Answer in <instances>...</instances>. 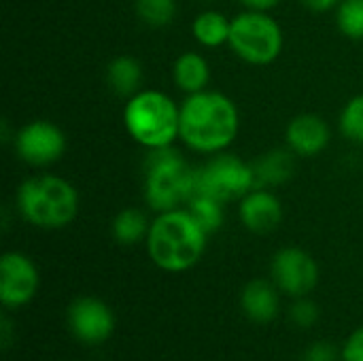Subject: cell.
I'll return each mask as SVG.
<instances>
[{"label":"cell","mask_w":363,"mask_h":361,"mask_svg":"<svg viewBox=\"0 0 363 361\" xmlns=\"http://www.w3.org/2000/svg\"><path fill=\"white\" fill-rule=\"evenodd\" d=\"M308 11H315V13H325V11H332L336 9L342 0H300Z\"/></svg>","instance_id":"28"},{"label":"cell","mask_w":363,"mask_h":361,"mask_svg":"<svg viewBox=\"0 0 363 361\" xmlns=\"http://www.w3.org/2000/svg\"><path fill=\"white\" fill-rule=\"evenodd\" d=\"M149 228H151V221L147 219V215L136 206H128V209H121L113 217L111 234L115 243L123 247H132V245L147 240Z\"/></svg>","instance_id":"19"},{"label":"cell","mask_w":363,"mask_h":361,"mask_svg":"<svg viewBox=\"0 0 363 361\" xmlns=\"http://www.w3.org/2000/svg\"><path fill=\"white\" fill-rule=\"evenodd\" d=\"M340 132L347 140L363 145V94L353 96L340 111Z\"/></svg>","instance_id":"23"},{"label":"cell","mask_w":363,"mask_h":361,"mask_svg":"<svg viewBox=\"0 0 363 361\" xmlns=\"http://www.w3.org/2000/svg\"><path fill=\"white\" fill-rule=\"evenodd\" d=\"M172 79H174V85L185 96H191V94H198V91L208 89V83H211V66H208V60L202 53H196V51L181 53L174 60Z\"/></svg>","instance_id":"16"},{"label":"cell","mask_w":363,"mask_h":361,"mask_svg":"<svg viewBox=\"0 0 363 361\" xmlns=\"http://www.w3.org/2000/svg\"><path fill=\"white\" fill-rule=\"evenodd\" d=\"M230 30H232V19L215 9H206L198 13L191 21L194 38L198 40V45L206 49H217V47L228 45Z\"/></svg>","instance_id":"18"},{"label":"cell","mask_w":363,"mask_h":361,"mask_svg":"<svg viewBox=\"0 0 363 361\" xmlns=\"http://www.w3.org/2000/svg\"><path fill=\"white\" fill-rule=\"evenodd\" d=\"M296 153L287 147V149H270L262 155H257L251 166H253V174H255V187H279L285 185L294 172H296Z\"/></svg>","instance_id":"15"},{"label":"cell","mask_w":363,"mask_h":361,"mask_svg":"<svg viewBox=\"0 0 363 361\" xmlns=\"http://www.w3.org/2000/svg\"><path fill=\"white\" fill-rule=\"evenodd\" d=\"M15 206L19 217L38 230H62L79 213V191L62 177L34 174L17 187Z\"/></svg>","instance_id":"3"},{"label":"cell","mask_w":363,"mask_h":361,"mask_svg":"<svg viewBox=\"0 0 363 361\" xmlns=\"http://www.w3.org/2000/svg\"><path fill=\"white\" fill-rule=\"evenodd\" d=\"M255 187L251 162L221 151L196 168V194L215 198L223 204L238 202Z\"/></svg>","instance_id":"7"},{"label":"cell","mask_w":363,"mask_h":361,"mask_svg":"<svg viewBox=\"0 0 363 361\" xmlns=\"http://www.w3.org/2000/svg\"><path fill=\"white\" fill-rule=\"evenodd\" d=\"M208 234L187 209L157 213L151 221L145 247L149 260L164 272L181 274L198 266L206 253Z\"/></svg>","instance_id":"2"},{"label":"cell","mask_w":363,"mask_h":361,"mask_svg":"<svg viewBox=\"0 0 363 361\" xmlns=\"http://www.w3.org/2000/svg\"><path fill=\"white\" fill-rule=\"evenodd\" d=\"M123 126L145 149L170 147L179 138L181 104L160 89H140L123 106Z\"/></svg>","instance_id":"5"},{"label":"cell","mask_w":363,"mask_h":361,"mask_svg":"<svg viewBox=\"0 0 363 361\" xmlns=\"http://www.w3.org/2000/svg\"><path fill=\"white\" fill-rule=\"evenodd\" d=\"M285 140L298 157H317L328 149L332 132L323 117L315 113H302L287 123Z\"/></svg>","instance_id":"13"},{"label":"cell","mask_w":363,"mask_h":361,"mask_svg":"<svg viewBox=\"0 0 363 361\" xmlns=\"http://www.w3.org/2000/svg\"><path fill=\"white\" fill-rule=\"evenodd\" d=\"M238 215L242 226L253 234H270L283 221V204L272 189L253 187L238 200Z\"/></svg>","instance_id":"12"},{"label":"cell","mask_w":363,"mask_h":361,"mask_svg":"<svg viewBox=\"0 0 363 361\" xmlns=\"http://www.w3.org/2000/svg\"><path fill=\"white\" fill-rule=\"evenodd\" d=\"M136 17L149 28H166L177 17V0H134Z\"/></svg>","instance_id":"21"},{"label":"cell","mask_w":363,"mask_h":361,"mask_svg":"<svg viewBox=\"0 0 363 361\" xmlns=\"http://www.w3.org/2000/svg\"><path fill=\"white\" fill-rule=\"evenodd\" d=\"M302 361H342V347L330 340H315L304 349Z\"/></svg>","instance_id":"25"},{"label":"cell","mask_w":363,"mask_h":361,"mask_svg":"<svg viewBox=\"0 0 363 361\" xmlns=\"http://www.w3.org/2000/svg\"><path fill=\"white\" fill-rule=\"evenodd\" d=\"M336 26L347 38L363 40V0H342L336 6Z\"/></svg>","instance_id":"22"},{"label":"cell","mask_w":363,"mask_h":361,"mask_svg":"<svg viewBox=\"0 0 363 361\" xmlns=\"http://www.w3.org/2000/svg\"><path fill=\"white\" fill-rule=\"evenodd\" d=\"M143 172V196L155 215L185 209L189 198L196 194V168L187 164L174 145L147 149Z\"/></svg>","instance_id":"4"},{"label":"cell","mask_w":363,"mask_h":361,"mask_svg":"<svg viewBox=\"0 0 363 361\" xmlns=\"http://www.w3.org/2000/svg\"><path fill=\"white\" fill-rule=\"evenodd\" d=\"M240 113L236 102L213 89H204L185 96L181 102V128L179 138L183 145L202 155H215L228 151L238 138Z\"/></svg>","instance_id":"1"},{"label":"cell","mask_w":363,"mask_h":361,"mask_svg":"<svg viewBox=\"0 0 363 361\" xmlns=\"http://www.w3.org/2000/svg\"><path fill=\"white\" fill-rule=\"evenodd\" d=\"M185 209L189 211V215L198 221V226L208 236L223 228V221H225L223 202H219L215 198H208V196H202V194H194Z\"/></svg>","instance_id":"20"},{"label":"cell","mask_w":363,"mask_h":361,"mask_svg":"<svg viewBox=\"0 0 363 361\" xmlns=\"http://www.w3.org/2000/svg\"><path fill=\"white\" fill-rule=\"evenodd\" d=\"M15 343V323L11 319V315H2L0 317V349L6 353Z\"/></svg>","instance_id":"27"},{"label":"cell","mask_w":363,"mask_h":361,"mask_svg":"<svg viewBox=\"0 0 363 361\" xmlns=\"http://www.w3.org/2000/svg\"><path fill=\"white\" fill-rule=\"evenodd\" d=\"M342 361H363V326L347 336L342 345Z\"/></svg>","instance_id":"26"},{"label":"cell","mask_w":363,"mask_h":361,"mask_svg":"<svg viewBox=\"0 0 363 361\" xmlns=\"http://www.w3.org/2000/svg\"><path fill=\"white\" fill-rule=\"evenodd\" d=\"M240 309L251 323L268 326L281 313V289L272 279H253L240 291Z\"/></svg>","instance_id":"14"},{"label":"cell","mask_w":363,"mask_h":361,"mask_svg":"<svg viewBox=\"0 0 363 361\" xmlns=\"http://www.w3.org/2000/svg\"><path fill=\"white\" fill-rule=\"evenodd\" d=\"M319 317H321V311H319L317 302H313L308 296L294 298V304L289 309V319L296 328L311 330L319 323Z\"/></svg>","instance_id":"24"},{"label":"cell","mask_w":363,"mask_h":361,"mask_svg":"<svg viewBox=\"0 0 363 361\" xmlns=\"http://www.w3.org/2000/svg\"><path fill=\"white\" fill-rule=\"evenodd\" d=\"M245 9L251 11H272L274 6H279L283 0H238Z\"/></svg>","instance_id":"29"},{"label":"cell","mask_w":363,"mask_h":361,"mask_svg":"<svg viewBox=\"0 0 363 361\" xmlns=\"http://www.w3.org/2000/svg\"><path fill=\"white\" fill-rule=\"evenodd\" d=\"M106 83L115 96L132 98L143 85V66L132 55H117L106 66Z\"/></svg>","instance_id":"17"},{"label":"cell","mask_w":363,"mask_h":361,"mask_svg":"<svg viewBox=\"0 0 363 361\" xmlns=\"http://www.w3.org/2000/svg\"><path fill=\"white\" fill-rule=\"evenodd\" d=\"M66 326L74 340L87 347H98L115 334L117 317L102 298L79 296L66 309Z\"/></svg>","instance_id":"9"},{"label":"cell","mask_w":363,"mask_h":361,"mask_svg":"<svg viewBox=\"0 0 363 361\" xmlns=\"http://www.w3.org/2000/svg\"><path fill=\"white\" fill-rule=\"evenodd\" d=\"M202 2H215V0H202Z\"/></svg>","instance_id":"30"},{"label":"cell","mask_w":363,"mask_h":361,"mask_svg":"<svg viewBox=\"0 0 363 361\" xmlns=\"http://www.w3.org/2000/svg\"><path fill=\"white\" fill-rule=\"evenodd\" d=\"M40 287L36 264L19 251H6L0 257V302L9 311L28 306Z\"/></svg>","instance_id":"11"},{"label":"cell","mask_w":363,"mask_h":361,"mask_svg":"<svg viewBox=\"0 0 363 361\" xmlns=\"http://www.w3.org/2000/svg\"><path fill=\"white\" fill-rule=\"evenodd\" d=\"M66 134L49 119H34L15 132V153L21 162L34 168H45L62 160L66 153Z\"/></svg>","instance_id":"8"},{"label":"cell","mask_w":363,"mask_h":361,"mask_svg":"<svg viewBox=\"0 0 363 361\" xmlns=\"http://www.w3.org/2000/svg\"><path fill=\"white\" fill-rule=\"evenodd\" d=\"M270 279L289 298L308 296L319 283V264L302 247H283L270 262Z\"/></svg>","instance_id":"10"},{"label":"cell","mask_w":363,"mask_h":361,"mask_svg":"<svg viewBox=\"0 0 363 361\" xmlns=\"http://www.w3.org/2000/svg\"><path fill=\"white\" fill-rule=\"evenodd\" d=\"M285 45L283 28L268 11H251L232 17L228 47L251 66H268L279 60Z\"/></svg>","instance_id":"6"}]
</instances>
